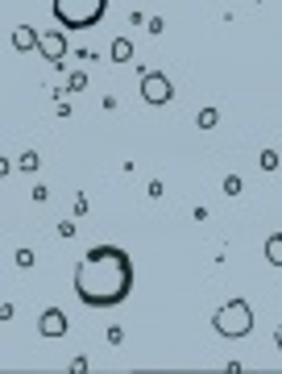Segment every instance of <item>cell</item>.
<instances>
[{"instance_id":"6","label":"cell","mask_w":282,"mask_h":374,"mask_svg":"<svg viewBox=\"0 0 282 374\" xmlns=\"http://www.w3.org/2000/svg\"><path fill=\"white\" fill-rule=\"evenodd\" d=\"M37 332H41V337H62V332H66V312H62V308H50V312H41V320H37Z\"/></svg>"},{"instance_id":"5","label":"cell","mask_w":282,"mask_h":374,"mask_svg":"<svg viewBox=\"0 0 282 374\" xmlns=\"http://www.w3.org/2000/svg\"><path fill=\"white\" fill-rule=\"evenodd\" d=\"M37 50L50 58V66H58V62H62V54H66V37H62V33H54V29H50V33H37Z\"/></svg>"},{"instance_id":"7","label":"cell","mask_w":282,"mask_h":374,"mask_svg":"<svg viewBox=\"0 0 282 374\" xmlns=\"http://www.w3.org/2000/svg\"><path fill=\"white\" fill-rule=\"evenodd\" d=\"M12 46H17V50H37V29L17 25V29H12Z\"/></svg>"},{"instance_id":"2","label":"cell","mask_w":282,"mask_h":374,"mask_svg":"<svg viewBox=\"0 0 282 374\" xmlns=\"http://www.w3.org/2000/svg\"><path fill=\"white\" fill-rule=\"evenodd\" d=\"M50 8L62 29H91L95 21H104L108 0H50Z\"/></svg>"},{"instance_id":"8","label":"cell","mask_w":282,"mask_h":374,"mask_svg":"<svg viewBox=\"0 0 282 374\" xmlns=\"http://www.w3.org/2000/svg\"><path fill=\"white\" fill-rule=\"evenodd\" d=\"M265 262L270 266H282V233H270L265 237Z\"/></svg>"},{"instance_id":"15","label":"cell","mask_w":282,"mask_h":374,"mask_svg":"<svg viewBox=\"0 0 282 374\" xmlns=\"http://www.w3.org/2000/svg\"><path fill=\"white\" fill-rule=\"evenodd\" d=\"M21 170H37V154H21Z\"/></svg>"},{"instance_id":"1","label":"cell","mask_w":282,"mask_h":374,"mask_svg":"<svg viewBox=\"0 0 282 374\" xmlns=\"http://www.w3.org/2000/svg\"><path fill=\"white\" fill-rule=\"evenodd\" d=\"M75 291L87 308H116L133 291V258L120 245H95L75 266Z\"/></svg>"},{"instance_id":"10","label":"cell","mask_w":282,"mask_h":374,"mask_svg":"<svg viewBox=\"0 0 282 374\" xmlns=\"http://www.w3.org/2000/svg\"><path fill=\"white\" fill-rule=\"evenodd\" d=\"M220 116H216V108H199V129H212Z\"/></svg>"},{"instance_id":"14","label":"cell","mask_w":282,"mask_h":374,"mask_svg":"<svg viewBox=\"0 0 282 374\" xmlns=\"http://www.w3.org/2000/svg\"><path fill=\"white\" fill-rule=\"evenodd\" d=\"M79 87H87V75H83V71L70 75V91H79Z\"/></svg>"},{"instance_id":"9","label":"cell","mask_w":282,"mask_h":374,"mask_svg":"<svg viewBox=\"0 0 282 374\" xmlns=\"http://www.w3.org/2000/svg\"><path fill=\"white\" fill-rule=\"evenodd\" d=\"M108 54H112V62H129V58H133V42H129V37H116Z\"/></svg>"},{"instance_id":"4","label":"cell","mask_w":282,"mask_h":374,"mask_svg":"<svg viewBox=\"0 0 282 374\" xmlns=\"http://www.w3.org/2000/svg\"><path fill=\"white\" fill-rule=\"evenodd\" d=\"M141 100H145V104H170V100H174L170 79H166L162 71H145V75H141Z\"/></svg>"},{"instance_id":"13","label":"cell","mask_w":282,"mask_h":374,"mask_svg":"<svg viewBox=\"0 0 282 374\" xmlns=\"http://www.w3.org/2000/svg\"><path fill=\"white\" fill-rule=\"evenodd\" d=\"M17 266H21V270L33 266V249H17Z\"/></svg>"},{"instance_id":"3","label":"cell","mask_w":282,"mask_h":374,"mask_svg":"<svg viewBox=\"0 0 282 374\" xmlns=\"http://www.w3.org/2000/svg\"><path fill=\"white\" fill-rule=\"evenodd\" d=\"M212 328H216L220 337H228V341L249 337V332H253V308H249L245 299H228V303H220V308H216Z\"/></svg>"},{"instance_id":"11","label":"cell","mask_w":282,"mask_h":374,"mask_svg":"<svg viewBox=\"0 0 282 374\" xmlns=\"http://www.w3.org/2000/svg\"><path fill=\"white\" fill-rule=\"evenodd\" d=\"M261 170H278V150H261Z\"/></svg>"},{"instance_id":"12","label":"cell","mask_w":282,"mask_h":374,"mask_svg":"<svg viewBox=\"0 0 282 374\" xmlns=\"http://www.w3.org/2000/svg\"><path fill=\"white\" fill-rule=\"evenodd\" d=\"M224 191H228V195H241V179H236V175H228V179H224Z\"/></svg>"},{"instance_id":"16","label":"cell","mask_w":282,"mask_h":374,"mask_svg":"<svg viewBox=\"0 0 282 374\" xmlns=\"http://www.w3.org/2000/svg\"><path fill=\"white\" fill-rule=\"evenodd\" d=\"M274 341H278V349H282V324H278V332H274Z\"/></svg>"}]
</instances>
